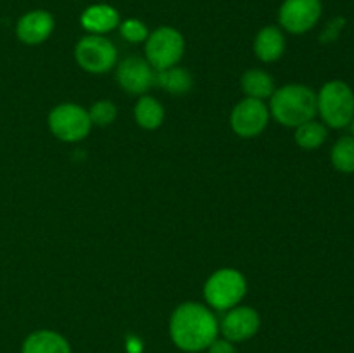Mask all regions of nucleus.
<instances>
[{
    "mask_svg": "<svg viewBox=\"0 0 354 353\" xmlns=\"http://www.w3.org/2000/svg\"><path fill=\"white\" fill-rule=\"evenodd\" d=\"M173 343L183 352H203L218 336V320L204 305L183 303L173 311L169 320Z\"/></svg>",
    "mask_w": 354,
    "mask_h": 353,
    "instance_id": "nucleus-1",
    "label": "nucleus"
},
{
    "mask_svg": "<svg viewBox=\"0 0 354 353\" xmlns=\"http://www.w3.org/2000/svg\"><path fill=\"white\" fill-rule=\"evenodd\" d=\"M270 109L280 125L297 128L317 114V93L306 85H286L273 92Z\"/></svg>",
    "mask_w": 354,
    "mask_h": 353,
    "instance_id": "nucleus-2",
    "label": "nucleus"
},
{
    "mask_svg": "<svg viewBox=\"0 0 354 353\" xmlns=\"http://www.w3.org/2000/svg\"><path fill=\"white\" fill-rule=\"evenodd\" d=\"M317 111L332 128H344L354 118V93L348 83L332 80L317 96Z\"/></svg>",
    "mask_w": 354,
    "mask_h": 353,
    "instance_id": "nucleus-3",
    "label": "nucleus"
},
{
    "mask_svg": "<svg viewBox=\"0 0 354 353\" xmlns=\"http://www.w3.org/2000/svg\"><path fill=\"white\" fill-rule=\"evenodd\" d=\"M248 291L244 275L235 269H221L207 279L204 286L206 301L216 310H230Z\"/></svg>",
    "mask_w": 354,
    "mask_h": 353,
    "instance_id": "nucleus-4",
    "label": "nucleus"
},
{
    "mask_svg": "<svg viewBox=\"0 0 354 353\" xmlns=\"http://www.w3.org/2000/svg\"><path fill=\"white\" fill-rule=\"evenodd\" d=\"M145 42H147L145 54H147L149 64L154 66L158 71L176 66L185 51V40H183L182 33L169 26H161L154 30Z\"/></svg>",
    "mask_w": 354,
    "mask_h": 353,
    "instance_id": "nucleus-5",
    "label": "nucleus"
},
{
    "mask_svg": "<svg viewBox=\"0 0 354 353\" xmlns=\"http://www.w3.org/2000/svg\"><path fill=\"white\" fill-rule=\"evenodd\" d=\"M50 132L64 142H78L88 135L92 128L88 111L78 104H59L48 114Z\"/></svg>",
    "mask_w": 354,
    "mask_h": 353,
    "instance_id": "nucleus-6",
    "label": "nucleus"
},
{
    "mask_svg": "<svg viewBox=\"0 0 354 353\" xmlns=\"http://www.w3.org/2000/svg\"><path fill=\"white\" fill-rule=\"evenodd\" d=\"M75 59L88 73H106L116 64L118 51L102 35H86L76 44Z\"/></svg>",
    "mask_w": 354,
    "mask_h": 353,
    "instance_id": "nucleus-7",
    "label": "nucleus"
},
{
    "mask_svg": "<svg viewBox=\"0 0 354 353\" xmlns=\"http://www.w3.org/2000/svg\"><path fill=\"white\" fill-rule=\"evenodd\" d=\"M322 10V0H283L279 10V21L283 30L301 35L318 23Z\"/></svg>",
    "mask_w": 354,
    "mask_h": 353,
    "instance_id": "nucleus-8",
    "label": "nucleus"
},
{
    "mask_svg": "<svg viewBox=\"0 0 354 353\" xmlns=\"http://www.w3.org/2000/svg\"><path fill=\"white\" fill-rule=\"evenodd\" d=\"M270 120V111L265 106L261 99H248L241 100L237 106L234 107L230 116L232 130L244 138L258 137L263 130L266 128Z\"/></svg>",
    "mask_w": 354,
    "mask_h": 353,
    "instance_id": "nucleus-9",
    "label": "nucleus"
},
{
    "mask_svg": "<svg viewBox=\"0 0 354 353\" xmlns=\"http://www.w3.org/2000/svg\"><path fill=\"white\" fill-rule=\"evenodd\" d=\"M259 314L251 307H234L221 318V332L232 343L245 341L258 332Z\"/></svg>",
    "mask_w": 354,
    "mask_h": 353,
    "instance_id": "nucleus-10",
    "label": "nucleus"
},
{
    "mask_svg": "<svg viewBox=\"0 0 354 353\" xmlns=\"http://www.w3.org/2000/svg\"><path fill=\"white\" fill-rule=\"evenodd\" d=\"M118 83L128 93H144L154 83V73L147 61L142 57H127L118 66Z\"/></svg>",
    "mask_w": 354,
    "mask_h": 353,
    "instance_id": "nucleus-11",
    "label": "nucleus"
},
{
    "mask_svg": "<svg viewBox=\"0 0 354 353\" xmlns=\"http://www.w3.org/2000/svg\"><path fill=\"white\" fill-rule=\"evenodd\" d=\"M54 31V17L47 10H30L23 14L16 24V35L23 44L38 45L47 40Z\"/></svg>",
    "mask_w": 354,
    "mask_h": 353,
    "instance_id": "nucleus-12",
    "label": "nucleus"
},
{
    "mask_svg": "<svg viewBox=\"0 0 354 353\" xmlns=\"http://www.w3.org/2000/svg\"><path fill=\"white\" fill-rule=\"evenodd\" d=\"M80 23L92 35H104L120 26V14L113 6L95 3V6H90L83 10Z\"/></svg>",
    "mask_w": 354,
    "mask_h": 353,
    "instance_id": "nucleus-13",
    "label": "nucleus"
},
{
    "mask_svg": "<svg viewBox=\"0 0 354 353\" xmlns=\"http://www.w3.org/2000/svg\"><path fill=\"white\" fill-rule=\"evenodd\" d=\"M286 51V37L277 26H265L254 40V52L263 62H273L282 57Z\"/></svg>",
    "mask_w": 354,
    "mask_h": 353,
    "instance_id": "nucleus-14",
    "label": "nucleus"
},
{
    "mask_svg": "<svg viewBox=\"0 0 354 353\" xmlns=\"http://www.w3.org/2000/svg\"><path fill=\"white\" fill-rule=\"evenodd\" d=\"M23 353H71L64 336L54 331L31 332L23 343Z\"/></svg>",
    "mask_w": 354,
    "mask_h": 353,
    "instance_id": "nucleus-15",
    "label": "nucleus"
},
{
    "mask_svg": "<svg viewBox=\"0 0 354 353\" xmlns=\"http://www.w3.org/2000/svg\"><path fill=\"white\" fill-rule=\"evenodd\" d=\"M154 83L162 87L165 90H168L169 93L182 96V93H187L192 89V76H190V73L187 69L173 66V68L156 73Z\"/></svg>",
    "mask_w": 354,
    "mask_h": 353,
    "instance_id": "nucleus-16",
    "label": "nucleus"
},
{
    "mask_svg": "<svg viewBox=\"0 0 354 353\" xmlns=\"http://www.w3.org/2000/svg\"><path fill=\"white\" fill-rule=\"evenodd\" d=\"M242 90L248 93L252 99H266V97H272L275 92V83L273 78L263 69H249L248 73H244L241 80Z\"/></svg>",
    "mask_w": 354,
    "mask_h": 353,
    "instance_id": "nucleus-17",
    "label": "nucleus"
},
{
    "mask_svg": "<svg viewBox=\"0 0 354 353\" xmlns=\"http://www.w3.org/2000/svg\"><path fill=\"white\" fill-rule=\"evenodd\" d=\"M135 120H137V123L142 128L154 130L165 120V109H162V106L154 97L144 96L140 97V100L137 102V107H135Z\"/></svg>",
    "mask_w": 354,
    "mask_h": 353,
    "instance_id": "nucleus-18",
    "label": "nucleus"
},
{
    "mask_svg": "<svg viewBox=\"0 0 354 353\" xmlns=\"http://www.w3.org/2000/svg\"><path fill=\"white\" fill-rule=\"evenodd\" d=\"M294 137H296V144L301 149L313 151V149H318L325 142V138H327V128L322 123H318V121L310 120L296 128V135Z\"/></svg>",
    "mask_w": 354,
    "mask_h": 353,
    "instance_id": "nucleus-19",
    "label": "nucleus"
},
{
    "mask_svg": "<svg viewBox=\"0 0 354 353\" xmlns=\"http://www.w3.org/2000/svg\"><path fill=\"white\" fill-rule=\"evenodd\" d=\"M332 165L335 170L342 173H353L354 172V137L353 135H346L341 137L334 144L330 152Z\"/></svg>",
    "mask_w": 354,
    "mask_h": 353,
    "instance_id": "nucleus-20",
    "label": "nucleus"
},
{
    "mask_svg": "<svg viewBox=\"0 0 354 353\" xmlns=\"http://www.w3.org/2000/svg\"><path fill=\"white\" fill-rule=\"evenodd\" d=\"M88 116L92 125H99V127H107L113 123L118 116V109L111 100H99L93 104L88 111Z\"/></svg>",
    "mask_w": 354,
    "mask_h": 353,
    "instance_id": "nucleus-21",
    "label": "nucleus"
},
{
    "mask_svg": "<svg viewBox=\"0 0 354 353\" xmlns=\"http://www.w3.org/2000/svg\"><path fill=\"white\" fill-rule=\"evenodd\" d=\"M120 30L123 38H127L128 42H133V44L147 40L149 37L147 26L140 19H135V17H130V19H124L123 23H120Z\"/></svg>",
    "mask_w": 354,
    "mask_h": 353,
    "instance_id": "nucleus-22",
    "label": "nucleus"
},
{
    "mask_svg": "<svg viewBox=\"0 0 354 353\" xmlns=\"http://www.w3.org/2000/svg\"><path fill=\"white\" fill-rule=\"evenodd\" d=\"M207 348H209V353H237L235 352L234 345H232V341H228V339L216 338Z\"/></svg>",
    "mask_w": 354,
    "mask_h": 353,
    "instance_id": "nucleus-23",
    "label": "nucleus"
},
{
    "mask_svg": "<svg viewBox=\"0 0 354 353\" xmlns=\"http://www.w3.org/2000/svg\"><path fill=\"white\" fill-rule=\"evenodd\" d=\"M351 132H353V137H354V118H353V121H351Z\"/></svg>",
    "mask_w": 354,
    "mask_h": 353,
    "instance_id": "nucleus-24",
    "label": "nucleus"
}]
</instances>
